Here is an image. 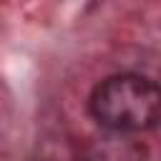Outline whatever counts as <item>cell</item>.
I'll return each mask as SVG.
<instances>
[{"instance_id":"obj_1","label":"cell","mask_w":161,"mask_h":161,"mask_svg":"<svg viewBox=\"0 0 161 161\" xmlns=\"http://www.w3.org/2000/svg\"><path fill=\"white\" fill-rule=\"evenodd\" d=\"M161 93L153 80L133 73H121L101 80L91 93L93 118L116 131L151 128L158 118Z\"/></svg>"}]
</instances>
